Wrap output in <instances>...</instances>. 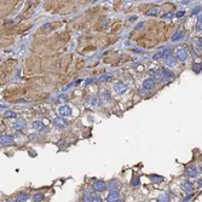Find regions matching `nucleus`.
I'll list each match as a JSON object with an SVG mask.
<instances>
[{
  "label": "nucleus",
  "mask_w": 202,
  "mask_h": 202,
  "mask_svg": "<svg viewBox=\"0 0 202 202\" xmlns=\"http://www.w3.org/2000/svg\"><path fill=\"white\" fill-rule=\"evenodd\" d=\"M29 28H30V24H28V26H19L18 27V29H17V30H18V33H22L23 30H27V29H29Z\"/></svg>",
  "instance_id": "nucleus-20"
},
{
  "label": "nucleus",
  "mask_w": 202,
  "mask_h": 202,
  "mask_svg": "<svg viewBox=\"0 0 202 202\" xmlns=\"http://www.w3.org/2000/svg\"><path fill=\"white\" fill-rule=\"evenodd\" d=\"M116 200H119V194H117V191H111V193L109 194L108 201H109V202H115Z\"/></svg>",
  "instance_id": "nucleus-12"
},
{
  "label": "nucleus",
  "mask_w": 202,
  "mask_h": 202,
  "mask_svg": "<svg viewBox=\"0 0 202 202\" xmlns=\"http://www.w3.org/2000/svg\"><path fill=\"white\" fill-rule=\"evenodd\" d=\"M91 202H102V200L99 197H94V196H92Z\"/></svg>",
  "instance_id": "nucleus-26"
},
{
  "label": "nucleus",
  "mask_w": 202,
  "mask_h": 202,
  "mask_svg": "<svg viewBox=\"0 0 202 202\" xmlns=\"http://www.w3.org/2000/svg\"><path fill=\"white\" fill-rule=\"evenodd\" d=\"M172 16H173V15L171 14V12H168V14H166L165 16H163V17H165V18H171V17H172Z\"/></svg>",
  "instance_id": "nucleus-29"
},
{
  "label": "nucleus",
  "mask_w": 202,
  "mask_h": 202,
  "mask_svg": "<svg viewBox=\"0 0 202 202\" xmlns=\"http://www.w3.org/2000/svg\"><path fill=\"white\" fill-rule=\"evenodd\" d=\"M58 99H60V101H67L68 97H67V94H61V96L58 97Z\"/></svg>",
  "instance_id": "nucleus-25"
},
{
  "label": "nucleus",
  "mask_w": 202,
  "mask_h": 202,
  "mask_svg": "<svg viewBox=\"0 0 202 202\" xmlns=\"http://www.w3.org/2000/svg\"><path fill=\"white\" fill-rule=\"evenodd\" d=\"M166 64L168 65V67H174V65H175V60L173 58V57L168 56V57H166Z\"/></svg>",
  "instance_id": "nucleus-14"
},
{
  "label": "nucleus",
  "mask_w": 202,
  "mask_h": 202,
  "mask_svg": "<svg viewBox=\"0 0 202 202\" xmlns=\"http://www.w3.org/2000/svg\"><path fill=\"white\" fill-rule=\"evenodd\" d=\"M7 78H9V74H6V73H4V72L0 70V84H1V85L7 81Z\"/></svg>",
  "instance_id": "nucleus-15"
},
{
  "label": "nucleus",
  "mask_w": 202,
  "mask_h": 202,
  "mask_svg": "<svg viewBox=\"0 0 202 202\" xmlns=\"http://www.w3.org/2000/svg\"><path fill=\"white\" fill-rule=\"evenodd\" d=\"M184 37V33L182 32V30H178V32H175L173 35H172V38H171V40L172 41H177V40H179V39H182V38Z\"/></svg>",
  "instance_id": "nucleus-10"
},
{
  "label": "nucleus",
  "mask_w": 202,
  "mask_h": 202,
  "mask_svg": "<svg viewBox=\"0 0 202 202\" xmlns=\"http://www.w3.org/2000/svg\"><path fill=\"white\" fill-rule=\"evenodd\" d=\"M18 92H19L18 86L14 85V86H11V87H9L7 90H6V92L4 93V96H5V98H9V97L15 96V94H16V93H18Z\"/></svg>",
  "instance_id": "nucleus-3"
},
{
  "label": "nucleus",
  "mask_w": 202,
  "mask_h": 202,
  "mask_svg": "<svg viewBox=\"0 0 202 202\" xmlns=\"http://www.w3.org/2000/svg\"><path fill=\"white\" fill-rule=\"evenodd\" d=\"M159 11H160V9H159V7H154V9L149 10V12H148V15H152V16H155V15L159 14Z\"/></svg>",
  "instance_id": "nucleus-18"
},
{
  "label": "nucleus",
  "mask_w": 202,
  "mask_h": 202,
  "mask_svg": "<svg viewBox=\"0 0 202 202\" xmlns=\"http://www.w3.org/2000/svg\"><path fill=\"white\" fill-rule=\"evenodd\" d=\"M183 16H184L183 11H180V12H178V14H177V17H183Z\"/></svg>",
  "instance_id": "nucleus-31"
},
{
  "label": "nucleus",
  "mask_w": 202,
  "mask_h": 202,
  "mask_svg": "<svg viewBox=\"0 0 202 202\" xmlns=\"http://www.w3.org/2000/svg\"><path fill=\"white\" fill-rule=\"evenodd\" d=\"M58 113H60L62 116H68V115L72 114V109H70L68 105H62V106H60Z\"/></svg>",
  "instance_id": "nucleus-6"
},
{
  "label": "nucleus",
  "mask_w": 202,
  "mask_h": 202,
  "mask_svg": "<svg viewBox=\"0 0 202 202\" xmlns=\"http://www.w3.org/2000/svg\"><path fill=\"white\" fill-rule=\"evenodd\" d=\"M110 76L109 75H104V76H102L101 78V81H106V79H109Z\"/></svg>",
  "instance_id": "nucleus-28"
},
{
  "label": "nucleus",
  "mask_w": 202,
  "mask_h": 202,
  "mask_svg": "<svg viewBox=\"0 0 202 202\" xmlns=\"http://www.w3.org/2000/svg\"><path fill=\"white\" fill-rule=\"evenodd\" d=\"M53 122H55V125L57 126V127H60V128H62V127L67 126V122H65V120H64V119H61V117H55Z\"/></svg>",
  "instance_id": "nucleus-8"
},
{
  "label": "nucleus",
  "mask_w": 202,
  "mask_h": 202,
  "mask_svg": "<svg viewBox=\"0 0 202 202\" xmlns=\"http://www.w3.org/2000/svg\"><path fill=\"white\" fill-rule=\"evenodd\" d=\"M115 202H122V201H121V200H116V201H115Z\"/></svg>",
  "instance_id": "nucleus-33"
},
{
  "label": "nucleus",
  "mask_w": 202,
  "mask_h": 202,
  "mask_svg": "<svg viewBox=\"0 0 202 202\" xmlns=\"http://www.w3.org/2000/svg\"><path fill=\"white\" fill-rule=\"evenodd\" d=\"M168 53H170V51L168 50H165V51H160V52H157L156 55L154 56L152 58L155 61H157L159 58H162V57H168Z\"/></svg>",
  "instance_id": "nucleus-9"
},
{
  "label": "nucleus",
  "mask_w": 202,
  "mask_h": 202,
  "mask_svg": "<svg viewBox=\"0 0 202 202\" xmlns=\"http://www.w3.org/2000/svg\"><path fill=\"white\" fill-rule=\"evenodd\" d=\"M154 86H155V80L152 78L147 79V80H144V82H143V87L145 88V90H151V88H154Z\"/></svg>",
  "instance_id": "nucleus-4"
},
{
  "label": "nucleus",
  "mask_w": 202,
  "mask_h": 202,
  "mask_svg": "<svg viewBox=\"0 0 202 202\" xmlns=\"http://www.w3.org/2000/svg\"><path fill=\"white\" fill-rule=\"evenodd\" d=\"M34 200H35V202H40L42 200V195L41 194H38L37 197H34Z\"/></svg>",
  "instance_id": "nucleus-24"
},
{
  "label": "nucleus",
  "mask_w": 202,
  "mask_h": 202,
  "mask_svg": "<svg viewBox=\"0 0 202 202\" xmlns=\"http://www.w3.org/2000/svg\"><path fill=\"white\" fill-rule=\"evenodd\" d=\"M121 27H122V26H121V24H120V23H119V24H117V26H116V27H115L114 29H113V32H114V33H116V32H117V29H119V28H121Z\"/></svg>",
  "instance_id": "nucleus-27"
},
{
  "label": "nucleus",
  "mask_w": 202,
  "mask_h": 202,
  "mask_svg": "<svg viewBox=\"0 0 202 202\" xmlns=\"http://www.w3.org/2000/svg\"><path fill=\"white\" fill-rule=\"evenodd\" d=\"M34 127L37 129H44L45 127H44V125L40 124V122H34Z\"/></svg>",
  "instance_id": "nucleus-21"
},
{
  "label": "nucleus",
  "mask_w": 202,
  "mask_h": 202,
  "mask_svg": "<svg viewBox=\"0 0 202 202\" xmlns=\"http://www.w3.org/2000/svg\"><path fill=\"white\" fill-rule=\"evenodd\" d=\"M174 56L175 58L180 62H183V61L186 60V57H188V53H186V51L184 50V49H177L174 52Z\"/></svg>",
  "instance_id": "nucleus-2"
},
{
  "label": "nucleus",
  "mask_w": 202,
  "mask_h": 202,
  "mask_svg": "<svg viewBox=\"0 0 202 202\" xmlns=\"http://www.w3.org/2000/svg\"><path fill=\"white\" fill-rule=\"evenodd\" d=\"M17 65V61L16 60H7L6 62H4L3 63V65H1V68H0V70L1 72H4V73H6V74H10L12 70L15 69V67Z\"/></svg>",
  "instance_id": "nucleus-1"
},
{
  "label": "nucleus",
  "mask_w": 202,
  "mask_h": 202,
  "mask_svg": "<svg viewBox=\"0 0 202 202\" xmlns=\"http://www.w3.org/2000/svg\"><path fill=\"white\" fill-rule=\"evenodd\" d=\"M9 137H3V139H1V142H9L10 139H7Z\"/></svg>",
  "instance_id": "nucleus-32"
},
{
  "label": "nucleus",
  "mask_w": 202,
  "mask_h": 202,
  "mask_svg": "<svg viewBox=\"0 0 202 202\" xmlns=\"http://www.w3.org/2000/svg\"><path fill=\"white\" fill-rule=\"evenodd\" d=\"M138 184H139V179H138V177H134L133 179H132V185H133V186H137Z\"/></svg>",
  "instance_id": "nucleus-22"
},
{
  "label": "nucleus",
  "mask_w": 202,
  "mask_h": 202,
  "mask_svg": "<svg viewBox=\"0 0 202 202\" xmlns=\"http://www.w3.org/2000/svg\"><path fill=\"white\" fill-rule=\"evenodd\" d=\"M186 173L190 174V177H195L196 175V168L195 167H188L186 168Z\"/></svg>",
  "instance_id": "nucleus-16"
},
{
  "label": "nucleus",
  "mask_w": 202,
  "mask_h": 202,
  "mask_svg": "<svg viewBox=\"0 0 202 202\" xmlns=\"http://www.w3.org/2000/svg\"><path fill=\"white\" fill-rule=\"evenodd\" d=\"M151 75L155 79H163V74H162V70L161 69H156V70H152ZM152 78V79H154Z\"/></svg>",
  "instance_id": "nucleus-11"
},
{
  "label": "nucleus",
  "mask_w": 202,
  "mask_h": 202,
  "mask_svg": "<svg viewBox=\"0 0 202 202\" xmlns=\"http://www.w3.org/2000/svg\"><path fill=\"white\" fill-rule=\"evenodd\" d=\"M201 63H195V64L193 65V70L194 72H196V73H200L201 72Z\"/></svg>",
  "instance_id": "nucleus-17"
},
{
  "label": "nucleus",
  "mask_w": 202,
  "mask_h": 202,
  "mask_svg": "<svg viewBox=\"0 0 202 202\" xmlns=\"http://www.w3.org/2000/svg\"><path fill=\"white\" fill-rule=\"evenodd\" d=\"M150 178H151V180L154 183H160L161 180H162V178H161L160 175H151Z\"/></svg>",
  "instance_id": "nucleus-19"
},
{
  "label": "nucleus",
  "mask_w": 202,
  "mask_h": 202,
  "mask_svg": "<svg viewBox=\"0 0 202 202\" xmlns=\"http://www.w3.org/2000/svg\"><path fill=\"white\" fill-rule=\"evenodd\" d=\"M82 65H84V61H81V62H80V63L76 65V69H80L81 67H82Z\"/></svg>",
  "instance_id": "nucleus-30"
},
{
  "label": "nucleus",
  "mask_w": 202,
  "mask_h": 202,
  "mask_svg": "<svg viewBox=\"0 0 202 202\" xmlns=\"http://www.w3.org/2000/svg\"><path fill=\"white\" fill-rule=\"evenodd\" d=\"M5 116H6V117H15L16 114H15V113H11V111H7V113H5Z\"/></svg>",
  "instance_id": "nucleus-23"
},
{
  "label": "nucleus",
  "mask_w": 202,
  "mask_h": 202,
  "mask_svg": "<svg viewBox=\"0 0 202 202\" xmlns=\"http://www.w3.org/2000/svg\"><path fill=\"white\" fill-rule=\"evenodd\" d=\"M183 190L184 191H186V193L193 191V184L190 183V182H185V183L183 184Z\"/></svg>",
  "instance_id": "nucleus-13"
},
{
  "label": "nucleus",
  "mask_w": 202,
  "mask_h": 202,
  "mask_svg": "<svg viewBox=\"0 0 202 202\" xmlns=\"http://www.w3.org/2000/svg\"><path fill=\"white\" fill-rule=\"evenodd\" d=\"M105 183L103 182V180H97L93 183V189L96 190V191H103L104 189H105Z\"/></svg>",
  "instance_id": "nucleus-5"
},
{
  "label": "nucleus",
  "mask_w": 202,
  "mask_h": 202,
  "mask_svg": "<svg viewBox=\"0 0 202 202\" xmlns=\"http://www.w3.org/2000/svg\"><path fill=\"white\" fill-rule=\"evenodd\" d=\"M114 88H115V91L117 92V93H124V92L127 90V86H126L125 84H122V82H119V84H116V85H115Z\"/></svg>",
  "instance_id": "nucleus-7"
}]
</instances>
